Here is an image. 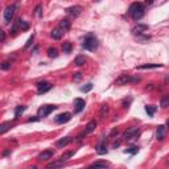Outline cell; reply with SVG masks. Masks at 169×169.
Wrapping results in <instances>:
<instances>
[{
	"label": "cell",
	"instance_id": "2",
	"mask_svg": "<svg viewBox=\"0 0 169 169\" xmlns=\"http://www.w3.org/2000/svg\"><path fill=\"white\" fill-rule=\"evenodd\" d=\"M82 46H83L86 50H91V52H92V50H95L96 48H98V40H96L95 36L88 34L87 37L83 40Z\"/></svg>",
	"mask_w": 169,
	"mask_h": 169
},
{
	"label": "cell",
	"instance_id": "24",
	"mask_svg": "<svg viewBox=\"0 0 169 169\" xmlns=\"http://www.w3.org/2000/svg\"><path fill=\"white\" fill-rule=\"evenodd\" d=\"M160 106H161L163 108H167L169 106V94L164 95L163 98H161V103H160Z\"/></svg>",
	"mask_w": 169,
	"mask_h": 169
},
{
	"label": "cell",
	"instance_id": "17",
	"mask_svg": "<svg viewBox=\"0 0 169 169\" xmlns=\"http://www.w3.org/2000/svg\"><path fill=\"white\" fill-rule=\"evenodd\" d=\"M12 126H13V122H5V123H3L2 126H0V134H5V132L8 130H11Z\"/></svg>",
	"mask_w": 169,
	"mask_h": 169
},
{
	"label": "cell",
	"instance_id": "39",
	"mask_svg": "<svg viewBox=\"0 0 169 169\" xmlns=\"http://www.w3.org/2000/svg\"><path fill=\"white\" fill-rule=\"evenodd\" d=\"M114 135H118V130H114L111 132V136H114Z\"/></svg>",
	"mask_w": 169,
	"mask_h": 169
},
{
	"label": "cell",
	"instance_id": "18",
	"mask_svg": "<svg viewBox=\"0 0 169 169\" xmlns=\"http://www.w3.org/2000/svg\"><path fill=\"white\" fill-rule=\"evenodd\" d=\"M70 27H71V23L67 19H63V20H61V21H59V28H61V29H63L65 32L69 31Z\"/></svg>",
	"mask_w": 169,
	"mask_h": 169
},
{
	"label": "cell",
	"instance_id": "7",
	"mask_svg": "<svg viewBox=\"0 0 169 169\" xmlns=\"http://www.w3.org/2000/svg\"><path fill=\"white\" fill-rule=\"evenodd\" d=\"M53 156H54V151L46 149V151H42L41 153L38 155V160L40 161H46V160H50Z\"/></svg>",
	"mask_w": 169,
	"mask_h": 169
},
{
	"label": "cell",
	"instance_id": "15",
	"mask_svg": "<svg viewBox=\"0 0 169 169\" xmlns=\"http://www.w3.org/2000/svg\"><path fill=\"white\" fill-rule=\"evenodd\" d=\"M148 31V25H143V24H138L134 29H132V32H134L135 34H142L143 32Z\"/></svg>",
	"mask_w": 169,
	"mask_h": 169
},
{
	"label": "cell",
	"instance_id": "22",
	"mask_svg": "<svg viewBox=\"0 0 169 169\" xmlns=\"http://www.w3.org/2000/svg\"><path fill=\"white\" fill-rule=\"evenodd\" d=\"M62 50H63V53L69 54L70 52H71V44H70L69 41H65V42H62Z\"/></svg>",
	"mask_w": 169,
	"mask_h": 169
},
{
	"label": "cell",
	"instance_id": "30",
	"mask_svg": "<svg viewBox=\"0 0 169 169\" xmlns=\"http://www.w3.org/2000/svg\"><path fill=\"white\" fill-rule=\"evenodd\" d=\"M146 111H147V114L149 115V116H152L156 112V107L155 106H147L146 107Z\"/></svg>",
	"mask_w": 169,
	"mask_h": 169
},
{
	"label": "cell",
	"instance_id": "38",
	"mask_svg": "<svg viewBox=\"0 0 169 169\" xmlns=\"http://www.w3.org/2000/svg\"><path fill=\"white\" fill-rule=\"evenodd\" d=\"M4 40H5V33H4V31H2V42H4Z\"/></svg>",
	"mask_w": 169,
	"mask_h": 169
},
{
	"label": "cell",
	"instance_id": "35",
	"mask_svg": "<svg viewBox=\"0 0 169 169\" xmlns=\"http://www.w3.org/2000/svg\"><path fill=\"white\" fill-rule=\"evenodd\" d=\"M33 40H34V36L32 34L31 37H29V40H28V42L25 44V49H28V48H29V46L32 45V42H33Z\"/></svg>",
	"mask_w": 169,
	"mask_h": 169
},
{
	"label": "cell",
	"instance_id": "25",
	"mask_svg": "<svg viewBox=\"0 0 169 169\" xmlns=\"http://www.w3.org/2000/svg\"><path fill=\"white\" fill-rule=\"evenodd\" d=\"M48 56H49L50 58H56L58 56L57 49H56V48H49V49H48Z\"/></svg>",
	"mask_w": 169,
	"mask_h": 169
},
{
	"label": "cell",
	"instance_id": "3",
	"mask_svg": "<svg viewBox=\"0 0 169 169\" xmlns=\"http://www.w3.org/2000/svg\"><path fill=\"white\" fill-rule=\"evenodd\" d=\"M140 78H136V77H130L127 74H122L119 78H116L115 84L116 86H123V84H128V83H134V82H139Z\"/></svg>",
	"mask_w": 169,
	"mask_h": 169
},
{
	"label": "cell",
	"instance_id": "12",
	"mask_svg": "<svg viewBox=\"0 0 169 169\" xmlns=\"http://www.w3.org/2000/svg\"><path fill=\"white\" fill-rule=\"evenodd\" d=\"M71 140H73V139H71L70 136H66V138H62L61 140H58L56 146H57V148H65L67 144L71 143Z\"/></svg>",
	"mask_w": 169,
	"mask_h": 169
},
{
	"label": "cell",
	"instance_id": "29",
	"mask_svg": "<svg viewBox=\"0 0 169 169\" xmlns=\"http://www.w3.org/2000/svg\"><path fill=\"white\" fill-rule=\"evenodd\" d=\"M84 61H86V59H84V57H82V56H78V57L74 59V63L77 66H82L83 63H84Z\"/></svg>",
	"mask_w": 169,
	"mask_h": 169
},
{
	"label": "cell",
	"instance_id": "42",
	"mask_svg": "<svg viewBox=\"0 0 169 169\" xmlns=\"http://www.w3.org/2000/svg\"><path fill=\"white\" fill-rule=\"evenodd\" d=\"M167 124H168V127H169V120H168V123H167Z\"/></svg>",
	"mask_w": 169,
	"mask_h": 169
},
{
	"label": "cell",
	"instance_id": "4",
	"mask_svg": "<svg viewBox=\"0 0 169 169\" xmlns=\"http://www.w3.org/2000/svg\"><path fill=\"white\" fill-rule=\"evenodd\" d=\"M57 106H53V104H45V106L40 107L38 111H37V116L38 118H44V116H48L52 111H54Z\"/></svg>",
	"mask_w": 169,
	"mask_h": 169
},
{
	"label": "cell",
	"instance_id": "33",
	"mask_svg": "<svg viewBox=\"0 0 169 169\" xmlns=\"http://www.w3.org/2000/svg\"><path fill=\"white\" fill-rule=\"evenodd\" d=\"M11 65H12V61H4L3 65H2V69L7 70V69H9V67H11Z\"/></svg>",
	"mask_w": 169,
	"mask_h": 169
},
{
	"label": "cell",
	"instance_id": "16",
	"mask_svg": "<svg viewBox=\"0 0 169 169\" xmlns=\"http://www.w3.org/2000/svg\"><path fill=\"white\" fill-rule=\"evenodd\" d=\"M95 128H96V122H95V120H91V122H88L86 124L84 132H86V134H91L92 131H95Z\"/></svg>",
	"mask_w": 169,
	"mask_h": 169
},
{
	"label": "cell",
	"instance_id": "36",
	"mask_svg": "<svg viewBox=\"0 0 169 169\" xmlns=\"http://www.w3.org/2000/svg\"><path fill=\"white\" fill-rule=\"evenodd\" d=\"M36 15H37V16H41V15H42L41 5H37V7H36Z\"/></svg>",
	"mask_w": 169,
	"mask_h": 169
},
{
	"label": "cell",
	"instance_id": "32",
	"mask_svg": "<svg viewBox=\"0 0 169 169\" xmlns=\"http://www.w3.org/2000/svg\"><path fill=\"white\" fill-rule=\"evenodd\" d=\"M63 165V161L59 160L58 163H52V164H48V168H57V167H62Z\"/></svg>",
	"mask_w": 169,
	"mask_h": 169
},
{
	"label": "cell",
	"instance_id": "21",
	"mask_svg": "<svg viewBox=\"0 0 169 169\" xmlns=\"http://www.w3.org/2000/svg\"><path fill=\"white\" fill-rule=\"evenodd\" d=\"M27 110V107L25 106H17L15 108V116L16 118H20V116L23 115V112Z\"/></svg>",
	"mask_w": 169,
	"mask_h": 169
},
{
	"label": "cell",
	"instance_id": "19",
	"mask_svg": "<svg viewBox=\"0 0 169 169\" xmlns=\"http://www.w3.org/2000/svg\"><path fill=\"white\" fill-rule=\"evenodd\" d=\"M161 66H163L161 63H146V65L138 66V69L139 70H142V69H156V67H161Z\"/></svg>",
	"mask_w": 169,
	"mask_h": 169
},
{
	"label": "cell",
	"instance_id": "26",
	"mask_svg": "<svg viewBox=\"0 0 169 169\" xmlns=\"http://www.w3.org/2000/svg\"><path fill=\"white\" fill-rule=\"evenodd\" d=\"M106 167H108V164L104 161H96L90 165V168H106Z\"/></svg>",
	"mask_w": 169,
	"mask_h": 169
},
{
	"label": "cell",
	"instance_id": "14",
	"mask_svg": "<svg viewBox=\"0 0 169 169\" xmlns=\"http://www.w3.org/2000/svg\"><path fill=\"white\" fill-rule=\"evenodd\" d=\"M165 132H167L165 126H159L157 131H156V138H157V140H163L165 138Z\"/></svg>",
	"mask_w": 169,
	"mask_h": 169
},
{
	"label": "cell",
	"instance_id": "23",
	"mask_svg": "<svg viewBox=\"0 0 169 169\" xmlns=\"http://www.w3.org/2000/svg\"><path fill=\"white\" fill-rule=\"evenodd\" d=\"M17 25H19V28H20L21 31H27L28 28H29V24L25 23V21H24V20H21V19L17 20Z\"/></svg>",
	"mask_w": 169,
	"mask_h": 169
},
{
	"label": "cell",
	"instance_id": "5",
	"mask_svg": "<svg viewBox=\"0 0 169 169\" xmlns=\"http://www.w3.org/2000/svg\"><path fill=\"white\" fill-rule=\"evenodd\" d=\"M138 135H139V128L138 127H131L124 132L123 138H124V140H132V139L138 138Z\"/></svg>",
	"mask_w": 169,
	"mask_h": 169
},
{
	"label": "cell",
	"instance_id": "13",
	"mask_svg": "<svg viewBox=\"0 0 169 169\" xmlns=\"http://www.w3.org/2000/svg\"><path fill=\"white\" fill-rule=\"evenodd\" d=\"M63 33H65V31H63V29H61V28H56V29L52 31L50 36H52V38H53V40H59L62 37Z\"/></svg>",
	"mask_w": 169,
	"mask_h": 169
},
{
	"label": "cell",
	"instance_id": "41",
	"mask_svg": "<svg viewBox=\"0 0 169 169\" xmlns=\"http://www.w3.org/2000/svg\"><path fill=\"white\" fill-rule=\"evenodd\" d=\"M153 2H155V0H146V3H147V4H152Z\"/></svg>",
	"mask_w": 169,
	"mask_h": 169
},
{
	"label": "cell",
	"instance_id": "6",
	"mask_svg": "<svg viewBox=\"0 0 169 169\" xmlns=\"http://www.w3.org/2000/svg\"><path fill=\"white\" fill-rule=\"evenodd\" d=\"M70 119H71V114H70V112H63V114H59L58 116H56V123L63 124V123H67Z\"/></svg>",
	"mask_w": 169,
	"mask_h": 169
},
{
	"label": "cell",
	"instance_id": "8",
	"mask_svg": "<svg viewBox=\"0 0 169 169\" xmlns=\"http://www.w3.org/2000/svg\"><path fill=\"white\" fill-rule=\"evenodd\" d=\"M13 13H15V7L13 5H9L5 8V11H4V19H5L7 23H9L12 17H13Z\"/></svg>",
	"mask_w": 169,
	"mask_h": 169
},
{
	"label": "cell",
	"instance_id": "10",
	"mask_svg": "<svg viewBox=\"0 0 169 169\" xmlns=\"http://www.w3.org/2000/svg\"><path fill=\"white\" fill-rule=\"evenodd\" d=\"M74 106H75V108H74V112H81L83 108H84V100L83 99H81V98H77V99H74Z\"/></svg>",
	"mask_w": 169,
	"mask_h": 169
},
{
	"label": "cell",
	"instance_id": "20",
	"mask_svg": "<svg viewBox=\"0 0 169 169\" xmlns=\"http://www.w3.org/2000/svg\"><path fill=\"white\" fill-rule=\"evenodd\" d=\"M96 152H98V155H104V153H107V146H106V143H104V142L99 143V146L96 147Z\"/></svg>",
	"mask_w": 169,
	"mask_h": 169
},
{
	"label": "cell",
	"instance_id": "11",
	"mask_svg": "<svg viewBox=\"0 0 169 169\" xmlns=\"http://www.w3.org/2000/svg\"><path fill=\"white\" fill-rule=\"evenodd\" d=\"M81 11H82V8L79 7V5L70 7V8H67V9H66L67 15H71V16H74V17H77V16L81 15Z\"/></svg>",
	"mask_w": 169,
	"mask_h": 169
},
{
	"label": "cell",
	"instance_id": "40",
	"mask_svg": "<svg viewBox=\"0 0 169 169\" xmlns=\"http://www.w3.org/2000/svg\"><path fill=\"white\" fill-rule=\"evenodd\" d=\"M120 146V142H116V143H114V148H116V147H119Z\"/></svg>",
	"mask_w": 169,
	"mask_h": 169
},
{
	"label": "cell",
	"instance_id": "1",
	"mask_svg": "<svg viewBox=\"0 0 169 169\" xmlns=\"http://www.w3.org/2000/svg\"><path fill=\"white\" fill-rule=\"evenodd\" d=\"M128 13L132 16L134 20H140L144 16V4L143 3H132L130 9H128Z\"/></svg>",
	"mask_w": 169,
	"mask_h": 169
},
{
	"label": "cell",
	"instance_id": "37",
	"mask_svg": "<svg viewBox=\"0 0 169 169\" xmlns=\"http://www.w3.org/2000/svg\"><path fill=\"white\" fill-rule=\"evenodd\" d=\"M73 78H74V81H79V79L82 78V75H81V73H75Z\"/></svg>",
	"mask_w": 169,
	"mask_h": 169
},
{
	"label": "cell",
	"instance_id": "34",
	"mask_svg": "<svg viewBox=\"0 0 169 169\" xmlns=\"http://www.w3.org/2000/svg\"><path fill=\"white\" fill-rule=\"evenodd\" d=\"M91 88H92V83H87L86 86L81 87V91H83V92H87V91H90Z\"/></svg>",
	"mask_w": 169,
	"mask_h": 169
},
{
	"label": "cell",
	"instance_id": "27",
	"mask_svg": "<svg viewBox=\"0 0 169 169\" xmlns=\"http://www.w3.org/2000/svg\"><path fill=\"white\" fill-rule=\"evenodd\" d=\"M73 155H74V152L73 151H69V152H66V153H63L61 157H59V160H61V161H66V160H69Z\"/></svg>",
	"mask_w": 169,
	"mask_h": 169
},
{
	"label": "cell",
	"instance_id": "31",
	"mask_svg": "<svg viewBox=\"0 0 169 169\" xmlns=\"http://www.w3.org/2000/svg\"><path fill=\"white\" fill-rule=\"evenodd\" d=\"M124 152H126V153H132V155H134V153H138V152H139V148L138 147H131V148H128V149H126Z\"/></svg>",
	"mask_w": 169,
	"mask_h": 169
},
{
	"label": "cell",
	"instance_id": "9",
	"mask_svg": "<svg viewBox=\"0 0 169 169\" xmlns=\"http://www.w3.org/2000/svg\"><path fill=\"white\" fill-rule=\"evenodd\" d=\"M37 88H38V94H44V92L50 90L52 84L49 82H38L37 83Z\"/></svg>",
	"mask_w": 169,
	"mask_h": 169
},
{
	"label": "cell",
	"instance_id": "28",
	"mask_svg": "<svg viewBox=\"0 0 169 169\" xmlns=\"http://www.w3.org/2000/svg\"><path fill=\"white\" fill-rule=\"evenodd\" d=\"M107 112H108V106H107V104H103V106H102V108H100V112H99V116H100V118H104V116H106L107 115Z\"/></svg>",
	"mask_w": 169,
	"mask_h": 169
}]
</instances>
